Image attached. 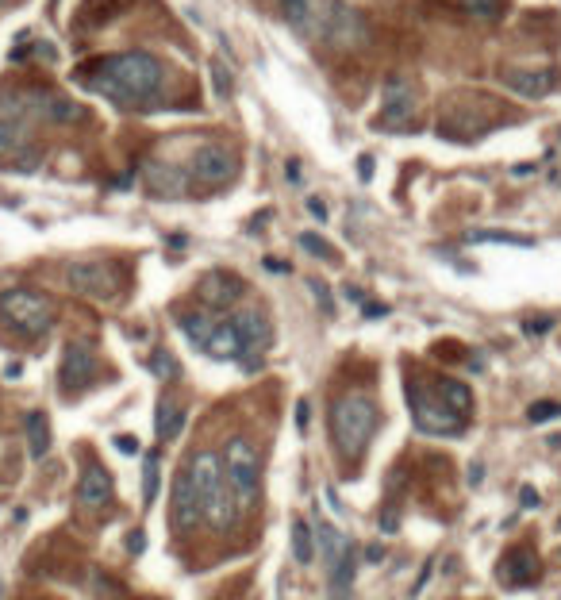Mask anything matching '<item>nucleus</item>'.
<instances>
[{
    "label": "nucleus",
    "instance_id": "f257e3e1",
    "mask_svg": "<svg viewBox=\"0 0 561 600\" xmlns=\"http://www.w3.org/2000/svg\"><path fill=\"white\" fill-rule=\"evenodd\" d=\"M73 81L85 85L89 93L108 97L119 108H142L150 97H158L161 81H166V65L150 51H119L81 62L73 70Z\"/></svg>",
    "mask_w": 561,
    "mask_h": 600
},
{
    "label": "nucleus",
    "instance_id": "f03ea898",
    "mask_svg": "<svg viewBox=\"0 0 561 600\" xmlns=\"http://www.w3.org/2000/svg\"><path fill=\"white\" fill-rule=\"evenodd\" d=\"M188 481H193L196 497H201V520H208L212 531H223L235 516V500L227 493V481H223V465L212 451H196L185 465Z\"/></svg>",
    "mask_w": 561,
    "mask_h": 600
},
{
    "label": "nucleus",
    "instance_id": "7ed1b4c3",
    "mask_svg": "<svg viewBox=\"0 0 561 600\" xmlns=\"http://www.w3.org/2000/svg\"><path fill=\"white\" fill-rule=\"evenodd\" d=\"M373 431H377V408L369 396L346 393L331 400V435H335L338 451L346 458H358L373 439Z\"/></svg>",
    "mask_w": 561,
    "mask_h": 600
},
{
    "label": "nucleus",
    "instance_id": "20e7f679",
    "mask_svg": "<svg viewBox=\"0 0 561 600\" xmlns=\"http://www.w3.org/2000/svg\"><path fill=\"white\" fill-rule=\"evenodd\" d=\"M311 39H319L331 51H361L369 46V23L358 8L342 4V0H316Z\"/></svg>",
    "mask_w": 561,
    "mask_h": 600
},
{
    "label": "nucleus",
    "instance_id": "39448f33",
    "mask_svg": "<svg viewBox=\"0 0 561 600\" xmlns=\"http://www.w3.org/2000/svg\"><path fill=\"white\" fill-rule=\"evenodd\" d=\"M220 465H223V481H227V493H231L235 508L250 512L258 504V473H262L258 446L246 439V435H235V439H227Z\"/></svg>",
    "mask_w": 561,
    "mask_h": 600
},
{
    "label": "nucleus",
    "instance_id": "423d86ee",
    "mask_svg": "<svg viewBox=\"0 0 561 600\" xmlns=\"http://www.w3.org/2000/svg\"><path fill=\"white\" fill-rule=\"evenodd\" d=\"M0 320L23 335H46L54 327V304L39 289H8L0 293Z\"/></svg>",
    "mask_w": 561,
    "mask_h": 600
},
{
    "label": "nucleus",
    "instance_id": "0eeeda50",
    "mask_svg": "<svg viewBox=\"0 0 561 600\" xmlns=\"http://www.w3.org/2000/svg\"><path fill=\"white\" fill-rule=\"evenodd\" d=\"M407 404H412V416H415V427L427 435H461V423L454 412H446V404L434 396V389H423L420 381L407 385Z\"/></svg>",
    "mask_w": 561,
    "mask_h": 600
},
{
    "label": "nucleus",
    "instance_id": "6e6552de",
    "mask_svg": "<svg viewBox=\"0 0 561 600\" xmlns=\"http://www.w3.org/2000/svg\"><path fill=\"white\" fill-rule=\"evenodd\" d=\"M65 285L81 297L112 300L119 293V270L112 262H70L65 265Z\"/></svg>",
    "mask_w": 561,
    "mask_h": 600
},
{
    "label": "nucleus",
    "instance_id": "1a4fd4ad",
    "mask_svg": "<svg viewBox=\"0 0 561 600\" xmlns=\"http://www.w3.org/2000/svg\"><path fill=\"white\" fill-rule=\"evenodd\" d=\"M412 112H415V89H412V81L400 78V73L385 78V85H381V116H377V127L404 135V131L412 127Z\"/></svg>",
    "mask_w": 561,
    "mask_h": 600
},
{
    "label": "nucleus",
    "instance_id": "9d476101",
    "mask_svg": "<svg viewBox=\"0 0 561 600\" xmlns=\"http://www.w3.org/2000/svg\"><path fill=\"white\" fill-rule=\"evenodd\" d=\"M188 174L196 181H204V185H227L239 174V158L223 142H204V147H196L193 162H188Z\"/></svg>",
    "mask_w": 561,
    "mask_h": 600
},
{
    "label": "nucleus",
    "instance_id": "9b49d317",
    "mask_svg": "<svg viewBox=\"0 0 561 600\" xmlns=\"http://www.w3.org/2000/svg\"><path fill=\"white\" fill-rule=\"evenodd\" d=\"M97 377V358L85 342H65L62 350V366H58V385L65 393H81V389L92 385Z\"/></svg>",
    "mask_w": 561,
    "mask_h": 600
},
{
    "label": "nucleus",
    "instance_id": "f8f14e48",
    "mask_svg": "<svg viewBox=\"0 0 561 600\" xmlns=\"http://www.w3.org/2000/svg\"><path fill=\"white\" fill-rule=\"evenodd\" d=\"M242 293H246V281L239 278V273H231V270H212V273H204V278H201V285H196V297L204 300L208 312L231 308Z\"/></svg>",
    "mask_w": 561,
    "mask_h": 600
},
{
    "label": "nucleus",
    "instance_id": "ddd939ff",
    "mask_svg": "<svg viewBox=\"0 0 561 600\" xmlns=\"http://www.w3.org/2000/svg\"><path fill=\"white\" fill-rule=\"evenodd\" d=\"M500 85L523 100H542L557 89V70H508L500 73Z\"/></svg>",
    "mask_w": 561,
    "mask_h": 600
},
{
    "label": "nucleus",
    "instance_id": "4468645a",
    "mask_svg": "<svg viewBox=\"0 0 561 600\" xmlns=\"http://www.w3.org/2000/svg\"><path fill=\"white\" fill-rule=\"evenodd\" d=\"M227 320H231V327H235V331H239V339H242L246 354H250V350H265V347H269L273 327H269V320H265L258 308H239V312H231Z\"/></svg>",
    "mask_w": 561,
    "mask_h": 600
},
{
    "label": "nucleus",
    "instance_id": "2eb2a0df",
    "mask_svg": "<svg viewBox=\"0 0 561 600\" xmlns=\"http://www.w3.org/2000/svg\"><path fill=\"white\" fill-rule=\"evenodd\" d=\"M196 523H201V497H196L188 473L181 470L173 478V527L185 535V531H193Z\"/></svg>",
    "mask_w": 561,
    "mask_h": 600
},
{
    "label": "nucleus",
    "instance_id": "dca6fc26",
    "mask_svg": "<svg viewBox=\"0 0 561 600\" xmlns=\"http://www.w3.org/2000/svg\"><path fill=\"white\" fill-rule=\"evenodd\" d=\"M78 500L81 508H104V504L112 500V473L104 470L100 462H89L81 470V481H78Z\"/></svg>",
    "mask_w": 561,
    "mask_h": 600
},
{
    "label": "nucleus",
    "instance_id": "f3484780",
    "mask_svg": "<svg viewBox=\"0 0 561 600\" xmlns=\"http://www.w3.org/2000/svg\"><path fill=\"white\" fill-rule=\"evenodd\" d=\"M354 547L342 531L335 527L331 520H319V531H316V550H319V562H323V569H327V577H335L338 574V566H342V558H346V550Z\"/></svg>",
    "mask_w": 561,
    "mask_h": 600
},
{
    "label": "nucleus",
    "instance_id": "a211bd4d",
    "mask_svg": "<svg viewBox=\"0 0 561 600\" xmlns=\"http://www.w3.org/2000/svg\"><path fill=\"white\" fill-rule=\"evenodd\" d=\"M142 177H146V189L154 196H181L185 193V185H188V177L181 174L177 166H169V162H146L142 166Z\"/></svg>",
    "mask_w": 561,
    "mask_h": 600
},
{
    "label": "nucleus",
    "instance_id": "6ab92c4d",
    "mask_svg": "<svg viewBox=\"0 0 561 600\" xmlns=\"http://www.w3.org/2000/svg\"><path fill=\"white\" fill-rule=\"evenodd\" d=\"M500 577L508 581V585H530V581L538 577V554L527 547H515L508 550L500 562Z\"/></svg>",
    "mask_w": 561,
    "mask_h": 600
},
{
    "label": "nucleus",
    "instance_id": "aec40b11",
    "mask_svg": "<svg viewBox=\"0 0 561 600\" xmlns=\"http://www.w3.org/2000/svg\"><path fill=\"white\" fill-rule=\"evenodd\" d=\"M185 408L177 404L173 396H161L158 400V412H154V431H158V443H173L181 439V431H185Z\"/></svg>",
    "mask_w": 561,
    "mask_h": 600
},
{
    "label": "nucleus",
    "instance_id": "412c9836",
    "mask_svg": "<svg viewBox=\"0 0 561 600\" xmlns=\"http://www.w3.org/2000/svg\"><path fill=\"white\" fill-rule=\"evenodd\" d=\"M434 396L446 404V412H454L458 420H465L469 416V408H473V393H469V385L465 381H458V377H439L434 381Z\"/></svg>",
    "mask_w": 561,
    "mask_h": 600
},
{
    "label": "nucleus",
    "instance_id": "4be33fe9",
    "mask_svg": "<svg viewBox=\"0 0 561 600\" xmlns=\"http://www.w3.org/2000/svg\"><path fill=\"white\" fill-rule=\"evenodd\" d=\"M204 354H212V358H220V362H235V358H242V354H246V347H242L239 331L231 327V320L215 323L212 339L204 342Z\"/></svg>",
    "mask_w": 561,
    "mask_h": 600
},
{
    "label": "nucleus",
    "instance_id": "5701e85b",
    "mask_svg": "<svg viewBox=\"0 0 561 600\" xmlns=\"http://www.w3.org/2000/svg\"><path fill=\"white\" fill-rule=\"evenodd\" d=\"M31 150V127L16 120H0V158H23Z\"/></svg>",
    "mask_w": 561,
    "mask_h": 600
},
{
    "label": "nucleus",
    "instance_id": "b1692460",
    "mask_svg": "<svg viewBox=\"0 0 561 600\" xmlns=\"http://www.w3.org/2000/svg\"><path fill=\"white\" fill-rule=\"evenodd\" d=\"M131 0H85L81 4V16H78V27H104L112 23L119 12H127Z\"/></svg>",
    "mask_w": 561,
    "mask_h": 600
},
{
    "label": "nucleus",
    "instance_id": "393cba45",
    "mask_svg": "<svg viewBox=\"0 0 561 600\" xmlns=\"http://www.w3.org/2000/svg\"><path fill=\"white\" fill-rule=\"evenodd\" d=\"M177 323H181V331L188 335V342L204 350V342L212 339V331H215V323H220V320H215L208 308H201V312H181Z\"/></svg>",
    "mask_w": 561,
    "mask_h": 600
},
{
    "label": "nucleus",
    "instance_id": "a878e982",
    "mask_svg": "<svg viewBox=\"0 0 561 600\" xmlns=\"http://www.w3.org/2000/svg\"><path fill=\"white\" fill-rule=\"evenodd\" d=\"M284 23L292 27L296 35L311 39V23H316V0H281Z\"/></svg>",
    "mask_w": 561,
    "mask_h": 600
},
{
    "label": "nucleus",
    "instance_id": "bb28decb",
    "mask_svg": "<svg viewBox=\"0 0 561 600\" xmlns=\"http://www.w3.org/2000/svg\"><path fill=\"white\" fill-rule=\"evenodd\" d=\"M46 451H50V420H46V412L35 408L27 416V454L31 458H46Z\"/></svg>",
    "mask_w": 561,
    "mask_h": 600
},
{
    "label": "nucleus",
    "instance_id": "cd10ccee",
    "mask_svg": "<svg viewBox=\"0 0 561 600\" xmlns=\"http://www.w3.org/2000/svg\"><path fill=\"white\" fill-rule=\"evenodd\" d=\"M289 535H292V558H296L300 566H308V562L316 558V531H311V523L308 520H292Z\"/></svg>",
    "mask_w": 561,
    "mask_h": 600
},
{
    "label": "nucleus",
    "instance_id": "c85d7f7f",
    "mask_svg": "<svg viewBox=\"0 0 561 600\" xmlns=\"http://www.w3.org/2000/svg\"><path fill=\"white\" fill-rule=\"evenodd\" d=\"M469 243H503V246H535L530 235H519V231H469Z\"/></svg>",
    "mask_w": 561,
    "mask_h": 600
},
{
    "label": "nucleus",
    "instance_id": "c756f323",
    "mask_svg": "<svg viewBox=\"0 0 561 600\" xmlns=\"http://www.w3.org/2000/svg\"><path fill=\"white\" fill-rule=\"evenodd\" d=\"M461 8H465V16L484 20V23H492V20L503 16V0H461Z\"/></svg>",
    "mask_w": 561,
    "mask_h": 600
},
{
    "label": "nucleus",
    "instance_id": "7c9ffc66",
    "mask_svg": "<svg viewBox=\"0 0 561 600\" xmlns=\"http://www.w3.org/2000/svg\"><path fill=\"white\" fill-rule=\"evenodd\" d=\"M158 497V454H146L142 458V504H154Z\"/></svg>",
    "mask_w": 561,
    "mask_h": 600
},
{
    "label": "nucleus",
    "instance_id": "2f4dec72",
    "mask_svg": "<svg viewBox=\"0 0 561 600\" xmlns=\"http://www.w3.org/2000/svg\"><path fill=\"white\" fill-rule=\"evenodd\" d=\"M150 369H154V377H166V381L181 377V366H177V358L169 354V350H154V354H150Z\"/></svg>",
    "mask_w": 561,
    "mask_h": 600
},
{
    "label": "nucleus",
    "instance_id": "473e14b6",
    "mask_svg": "<svg viewBox=\"0 0 561 600\" xmlns=\"http://www.w3.org/2000/svg\"><path fill=\"white\" fill-rule=\"evenodd\" d=\"M300 246H304L308 254H316V258H323V262H338L335 246H331L327 239H319L316 231H304V235H300Z\"/></svg>",
    "mask_w": 561,
    "mask_h": 600
},
{
    "label": "nucleus",
    "instance_id": "72a5a7b5",
    "mask_svg": "<svg viewBox=\"0 0 561 600\" xmlns=\"http://www.w3.org/2000/svg\"><path fill=\"white\" fill-rule=\"evenodd\" d=\"M554 416H561V404H554V400H542V404H530L527 408V420L530 423H546V420H554Z\"/></svg>",
    "mask_w": 561,
    "mask_h": 600
},
{
    "label": "nucleus",
    "instance_id": "f704fd0d",
    "mask_svg": "<svg viewBox=\"0 0 561 600\" xmlns=\"http://www.w3.org/2000/svg\"><path fill=\"white\" fill-rule=\"evenodd\" d=\"M212 85H215V97H227V93H231V73H227V65L220 58L212 62Z\"/></svg>",
    "mask_w": 561,
    "mask_h": 600
},
{
    "label": "nucleus",
    "instance_id": "c9c22d12",
    "mask_svg": "<svg viewBox=\"0 0 561 600\" xmlns=\"http://www.w3.org/2000/svg\"><path fill=\"white\" fill-rule=\"evenodd\" d=\"M308 289L316 293V300L323 304V312H327V316H335V300H331V289L323 281H308Z\"/></svg>",
    "mask_w": 561,
    "mask_h": 600
},
{
    "label": "nucleus",
    "instance_id": "e433bc0d",
    "mask_svg": "<svg viewBox=\"0 0 561 600\" xmlns=\"http://www.w3.org/2000/svg\"><path fill=\"white\" fill-rule=\"evenodd\" d=\"M377 527H381L385 535H396V531H400V520H396V512H392V508H385L381 516H377Z\"/></svg>",
    "mask_w": 561,
    "mask_h": 600
},
{
    "label": "nucleus",
    "instance_id": "4c0bfd02",
    "mask_svg": "<svg viewBox=\"0 0 561 600\" xmlns=\"http://www.w3.org/2000/svg\"><path fill=\"white\" fill-rule=\"evenodd\" d=\"M554 327V320L550 316H538V320H523V331H527V335H542V331H550Z\"/></svg>",
    "mask_w": 561,
    "mask_h": 600
},
{
    "label": "nucleus",
    "instance_id": "58836bf2",
    "mask_svg": "<svg viewBox=\"0 0 561 600\" xmlns=\"http://www.w3.org/2000/svg\"><path fill=\"white\" fill-rule=\"evenodd\" d=\"M431 569H434V562L427 558V562H423V569H420V577L412 581V596H420L423 589H427V581H431Z\"/></svg>",
    "mask_w": 561,
    "mask_h": 600
},
{
    "label": "nucleus",
    "instance_id": "ea45409f",
    "mask_svg": "<svg viewBox=\"0 0 561 600\" xmlns=\"http://www.w3.org/2000/svg\"><path fill=\"white\" fill-rule=\"evenodd\" d=\"M116 451H123V454H139L142 446H139L135 435H116Z\"/></svg>",
    "mask_w": 561,
    "mask_h": 600
},
{
    "label": "nucleus",
    "instance_id": "a19ab883",
    "mask_svg": "<svg viewBox=\"0 0 561 600\" xmlns=\"http://www.w3.org/2000/svg\"><path fill=\"white\" fill-rule=\"evenodd\" d=\"M519 504H523V508H538L542 497H538L535 489H530V485H523V489H519Z\"/></svg>",
    "mask_w": 561,
    "mask_h": 600
},
{
    "label": "nucleus",
    "instance_id": "79ce46f5",
    "mask_svg": "<svg viewBox=\"0 0 561 600\" xmlns=\"http://www.w3.org/2000/svg\"><path fill=\"white\" fill-rule=\"evenodd\" d=\"M358 177H361V181L373 177V154H361V158H358Z\"/></svg>",
    "mask_w": 561,
    "mask_h": 600
},
{
    "label": "nucleus",
    "instance_id": "37998d69",
    "mask_svg": "<svg viewBox=\"0 0 561 600\" xmlns=\"http://www.w3.org/2000/svg\"><path fill=\"white\" fill-rule=\"evenodd\" d=\"M365 320H377V316H388V304H377V300H365Z\"/></svg>",
    "mask_w": 561,
    "mask_h": 600
},
{
    "label": "nucleus",
    "instance_id": "c03bdc74",
    "mask_svg": "<svg viewBox=\"0 0 561 600\" xmlns=\"http://www.w3.org/2000/svg\"><path fill=\"white\" fill-rule=\"evenodd\" d=\"M308 400H296V431H308Z\"/></svg>",
    "mask_w": 561,
    "mask_h": 600
},
{
    "label": "nucleus",
    "instance_id": "a18cd8bd",
    "mask_svg": "<svg viewBox=\"0 0 561 600\" xmlns=\"http://www.w3.org/2000/svg\"><path fill=\"white\" fill-rule=\"evenodd\" d=\"M142 547H146V535H142V531H131V535H127V550H131V554H142Z\"/></svg>",
    "mask_w": 561,
    "mask_h": 600
},
{
    "label": "nucleus",
    "instance_id": "49530a36",
    "mask_svg": "<svg viewBox=\"0 0 561 600\" xmlns=\"http://www.w3.org/2000/svg\"><path fill=\"white\" fill-rule=\"evenodd\" d=\"M308 212H311V216H316V220H319V223H323V220H327V204H323V200H319V196H311V200H308Z\"/></svg>",
    "mask_w": 561,
    "mask_h": 600
},
{
    "label": "nucleus",
    "instance_id": "de8ad7c7",
    "mask_svg": "<svg viewBox=\"0 0 561 600\" xmlns=\"http://www.w3.org/2000/svg\"><path fill=\"white\" fill-rule=\"evenodd\" d=\"M342 297L346 300H354V304H365L369 297H365V289H358V285H346V289H342Z\"/></svg>",
    "mask_w": 561,
    "mask_h": 600
},
{
    "label": "nucleus",
    "instance_id": "09e8293b",
    "mask_svg": "<svg viewBox=\"0 0 561 600\" xmlns=\"http://www.w3.org/2000/svg\"><path fill=\"white\" fill-rule=\"evenodd\" d=\"M284 177L292 181V185H300V162L292 158V162H284Z\"/></svg>",
    "mask_w": 561,
    "mask_h": 600
},
{
    "label": "nucleus",
    "instance_id": "8fccbe9b",
    "mask_svg": "<svg viewBox=\"0 0 561 600\" xmlns=\"http://www.w3.org/2000/svg\"><path fill=\"white\" fill-rule=\"evenodd\" d=\"M381 558H385L381 542H373V547H365V562H381Z\"/></svg>",
    "mask_w": 561,
    "mask_h": 600
},
{
    "label": "nucleus",
    "instance_id": "3c124183",
    "mask_svg": "<svg viewBox=\"0 0 561 600\" xmlns=\"http://www.w3.org/2000/svg\"><path fill=\"white\" fill-rule=\"evenodd\" d=\"M20 374H23V366H20V362H8L4 377H12V381H16V377H20Z\"/></svg>",
    "mask_w": 561,
    "mask_h": 600
},
{
    "label": "nucleus",
    "instance_id": "603ef678",
    "mask_svg": "<svg viewBox=\"0 0 561 600\" xmlns=\"http://www.w3.org/2000/svg\"><path fill=\"white\" fill-rule=\"evenodd\" d=\"M265 270H273V273H284L289 265H284V262H277V258H265Z\"/></svg>",
    "mask_w": 561,
    "mask_h": 600
},
{
    "label": "nucleus",
    "instance_id": "864d4df0",
    "mask_svg": "<svg viewBox=\"0 0 561 600\" xmlns=\"http://www.w3.org/2000/svg\"><path fill=\"white\" fill-rule=\"evenodd\" d=\"M50 4H58V0H50Z\"/></svg>",
    "mask_w": 561,
    "mask_h": 600
},
{
    "label": "nucleus",
    "instance_id": "5fc2aeb1",
    "mask_svg": "<svg viewBox=\"0 0 561 600\" xmlns=\"http://www.w3.org/2000/svg\"><path fill=\"white\" fill-rule=\"evenodd\" d=\"M557 527H561V523H557Z\"/></svg>",
    "mask_w": 561,
    "mask_h": 600
}]
</instances>
